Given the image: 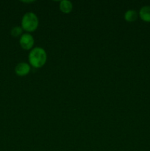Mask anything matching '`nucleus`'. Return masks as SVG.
<instances>
[{
	"label": "nucleus",
	"instance_id": "nucleus-1",
	"mask_svg": "<svg viewBox=\"0 0 150 151\" xmlns=\"http://www.w3.org/2000/svg\"><path fill=\"white\" fill-rule=\"evenodd\" d=\"M29 65L34 68L39 69L46 64L47 60V54L46 50L42 47H34L29 53Z\"/></svg>",
	"mask_w": 150,
	"mask_h": 151
},
{
	"label": "nucleus",
	"instance_id": "nucleus-2",
	"mask_svg": "<svg viewBox=\"0 0 150 151\" xmlns=\"http://www.w3.org/2000/svg\"><path fill=\"white\" fill-rule=\"evenodd\" d=\"M39 24L38 16L32 12H27L23 16L21 19V27L28 32L36 30Z\"/></svg>",
	"mask_w": 150,
	"mask_h": 151
},
{
	"label": "nucleus",
	"instance_id": "nucleus-3",
	"mask_svg": "<svg viewBox=\"0 0 150 151\" xmlns=\"http://www.w3.org/2000/svg\"><path fill=\"white\" fill-rule=\"evenodd\" d=\"M19 44L24 50H32L35 44V39L31 34L24 33L21 35L19 38Z\"/></svg>",
	"mask_w": 150,
	"mask_h": 151
},
{
	"label": "nucleus",
	"instance_id": "nucleus-4",
	"mask_svg": "<svg viewBox=\"0 0 150 151\" xmlns=\"http://www.w3.org/2000/svg\"><path fill=\"white\" fill-rule=\"evenodd\" d=\"M30 65L26 62H21L19 63L15 67V72L18 76L23 77L28 75L30 72Z\"/></svg>",
	"mask_w": 150,
	"mask_h": 151
},
{
	"label": "nucleus",
	"instance_id": "nucleus-5",
	"mask_svg": "<svg viewBox=\"0 0 150 151\" xmlns=\"http://www.w3.org/2000/svg\"><path fill=\"white\" fill-rule=\"evenodd\" d=\"M139 16L144 22H150V5L143 6L140 9Z\"/></svg>",
	"mask_w": 150,
	"mask_h": 151
},
{
	"label": "nucleus",
	"instance_id": "nucleus-6",
	"mask_svg": "<svg viewBox=\"0 0 150 151\" xmlns=\"http://www.w3.org/2000/svg\"><path fill=\"white\" fill-rule=\"evenodd\" d=\"M60 10L63 13H70L73 9V4L71 1L69 0H63L60 2Z\"/></svg>",
	"mask_w": 150,
	"mask_h": 151
},
{
	"label": "nucleus",
	"instance_id": "nucleus-7",
	"mask_svg": "<svg viewBox=\"0 0 150 151\" xmlns=\"http://www.w3.org/2000/svg\"><path fill=\"white\" fill-rule=\"evenodd\" d=\"M138 13L135 10H128L124 13V19L128 22H135L138 19Z\"/></svg>",
	"mask_w": 150,
	"mask_h": 151
},
{
	"label": "nucleus",
	"instance_id": "nucleus-8",
	"mask_svg": "<svg viewBox=\"0 0 150 151\" xmlns=\"http://www.w3.org/2000/svg\"><path fill=\"white\" fill-rule=\"evenodd\" d=\"M22 31H23V29H22L21 27L16 26L12 28L11 31H10V33H11L12 36L18 37L19 35H22Z\"/></svg>",
	"mask_w": 150,
	"mask_h": 151
}]
</instances>
